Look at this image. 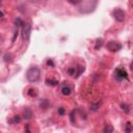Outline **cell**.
Returning <instances> with one entry per match:
<instances>
[{"label": "cell", "instance_id": "44dd1931", "mask_svg": "<svg viewBox=\"0 0 133 133\" xmlns=\"http://www.w3.org/2000/svg\"><path fill=\"white\" fill-rule=\"evenodd\" d=\"M0 54H1V50H0Z\"/></svg>", "mask_w": 133, "mask_h": 133}, {"label": "cell", "instance_id": "8992f818", "mask_svg": "<svg viewBox=\"0 0 133 133\" xmlns=\"http://www.w3.org/2000/svg\"><path fill=\"white\" fill-rule=\"evenodd\" d=\"M71 91H72L71 88L69 86H66V85H64V86L61 87V94L63 96H70L71 95Z\"/></svg>", "mask_w": 133, "mask_h": 133}, {"label": "cell", "instance_id": "9a60e30c", "mask_svg": "<svg viewBox=\"0 0 133 133\" xmlns=\"http://www.w3.org/2000/svg\"><path fill=\"white\" fill-rule=\"evenodd\" d=\"M125 131H126L127 133H130V132H131V123H130V122L127 123L126 128H125Z\"/></svg>", "mask_w": 133, "mask_h": 133}, {"label": "cell", "instance_id": "277c9868", "mask_svg": "<svg viewBox=\"0 0 133 133\" xmlns=\"http://www.w3.org/2000/svg\"><path fill=\"white\" fill-rule=\"evenodd\" d=\"M106 48H107V50H109L110 52H116V51H119L122 49V44L118 43V42L110 41V42L107 43V45H106Z\"/></svg>", "mask_w": 133, "mask_h": 133}, {"label": "cell", "instance_id": "6da1fadb", "mask_svg": "<svg viewBox=\"0 0 133 133\" xmlns=\"http://www.w3.org/2000/svg\"><path fill=\"white\" fill-rule=\"evenodd\" d=\"M39 77H41V70L37 66H31L26 72V78L30 83L36 82L39 79Z\"/></svg>", "mask_w": 133, "mask_h": 133}, {"label": "cell", "instance_id": "d6986e66", "mask_svg": "<svg viewBox=\"0 0 133 133\" xmlns=\"http://www.w3.org/2000/svg\"><path fill=\"white\" fill-rule=\"evenodd\" d=\"M25 130H26V133H30V130H29V125H26V126H25Z\"/></svg>", "mask_w": 133, "mask_h": 133}, {"label": "cell", "instance_id": "7a4b0ae2", "mask_svg": "<svg viewBox=\"0 0 133 133\" xmlns=\"http://www.w3.org/2000/svg\"><path fill=\"white\" fill-rule=\"evenodd\" d=\"M31 34V24L30 23H25L23 24V28H22V38L24 42L29 41Z\"/></svg>", "mask_w": 133, "mask_h": 133}, {"label": "cell", "instance_id": "5bb4252c", "mask_svg": "<svg viewBox=\"0 0 133 133\" xmlns=\"http://www.w3.org/2000/svg\"><path fill=\"white\" fill-rule=\"evenodd\" d=\"M20 122H21V118H20V116H18V115L15 116V117L10 121V123H20Z\"/></svg>", "mask_w": 133, "mask_h": 133}, {"label": "cell", "instance_id": "7c38bea8", "mask_svg": "<svg viewBox=\"0 0 133 133\" xmlns=\"http://www.w3.org/2000/svg\"><path fill=\"white\" fill-rule=\"evenodd\" d=\"M68 73H69L70 75L76 76V68H75V66H74V68H70V69L68 70Z\"/></svg>", "mask_w": 133, "mask_h": 133}, {"label": "cell", "instance_id": "ac0fdd59", "mask_svg": "<svg viewBox=\"0 0 133 133\" xmlns=\"http://www.w3.org/2000/svg\"><path fill=\"white\" fill-rule=\"evenodd\" d=\"M47 64H48V65H51V66H54V63H53V61H52L51 59H48V60H47Z\"/></svg>", "mask_w": 133, "mask_h": 133}, {"label": "cell", "instance_id": "9c48e42d", "mask_svg": "<svg viewBox=\"0 0 133 133\" xmlns=\"http://www.w3.org/2000/svg\"><path fill=\"white\" fill-rule=\"evenodd\" d=\"M121 107H122V109H123L126 113H129V111H130V106H129L127 103H122V104H121Z\"/></svg>", "mask_w": 133, "mask_h": 133}, {"label": "cell", "instance_id": "5b68a950", "mask_svg": "<svg viewBox=\"0 0 133 133\" xmlns=\"http://www.w3.org/2000/svg\"><path fill=\"white\" fill-rule=\"evenodd\" d=\"M115 77H116L117 80L121 81V80H124V79H128V74H127L125 69L118 68V69L115 70Z\"/></svg>", "mask_w": 133, "mask_h": 133}, {"label": "cell", "instance_id": "3957f363", "mask_svg": "<svg viewBox=\"0 0 133 133\" xmlns=\"http://www.w3.org/2000/svg\"><path fill=\"white\" fill-rule=\"evenodd\" d=\"M112 16L117 22H123L126 19V12L122 8H115L112 11Z\"/></svg>", "mask_w": 133, "mask_h": 133}, {"label": "cell", "instance_id": "4fadbf2b", "mask_svg": "<svg viewBox=\"0 0 133 133\" xmlns=\"http://www.w3.org/2000/svg\"><path fill=\"white\" fill-rule=\"evenodd\" d=\"M28 95L31 96V97L36 96V91H35V89H34V88H29V90H28Z\"/></svg>", "mask_w": 133, "mask_h": 133}, {"label": "cell", "instance_id": "ffe728a7", "mask_svg": "<svg viewBox=\"0 0 133 133\" xmlns=\"http://www.w3.org/2000/svg\"><path fill=\"white\" fill-rule=\"evenodd\" d=\"M3 17V12L1 11V10H0V18H2Z\"/></svg>", "mask_w": 133, "mask_h": 133}, {"label": "cell", "instance_id": "2e32d148", "mask_svg": "<svg viewBox=\"0 0 133 133\" xmlns=\"http://www.w3.org/2000/svg\"><path fill=\"white\" fill-rule=\"evenodd\" d=\"M24 23H23V21L20 19V18H18V19H16V25L17 26H22Z\"/></svg>", "mask_w": 133, "mask_h": 133}, {"label": "cell", "instance_id": "52a82bcc", "mask_svg": "<svg viewBox=\"0 0 133 133\" xmlns=\"http://www.w3.org/2000/svg\"><path fill=\"white\" fill-rule=\"evenodd\" d=\"M24 117L26 119H30L32 117V111L29 108H25V110H24Z\"/></svg>", "mask_w": 133, "mask_h": 133}, {"label": "cell", "instance_id": "30bf717a", "mask_svg": "<svg viewBox=\"0 0 133 133\" xmlns=\"http://www.w3.org/2000/svg\"><path fill=\"white\" fill-rule=\"evenodd\" d=\"M103 46V38H98L96 41V46H95V49L98 50L99 48H101Z\"/></svg>", "mask_w": 133, "mask_h": 133}, {"label": "cell", "instance_id": "ba28073f", "mask_svg": "<svg viewBox=\"0 0 133 133\" xmlns=\"http://www.w3.org/2000/svg\"><path fill=\"white\" fill-rule=\"evenodd\" d=\"M103 133H113V127L111 125H106L103 130Z\"/></svg>", "mask_w": 133, "mask_h": 133}, {"label": "cell", "instance_id": "e0dca14e", "mask_svg": "<svg viewBox=\"0 0 133 133\" xmlns=\"http://www.w3.org/2000/svg\"><path fill=\"white\" fill-rule=\"evenodd\" d=\"M58 113H59L60 115H62V114L64 113V108H62V107H60V108H58Z\"/></svg>", "mask_w": 133, "mask_h": 133}, {"label": "cell", "instance_id": "8fae6325", "mask_svg": "<svg viewBox=\"0 0 133 133\" xmlns=\"http://www.w3.org/2000/svg\"><path fill=\"white\" fill-rule=\"evenodd\" d=\"M46 83L48 84V85H57L58 84V81H56V80H49V79H47L46 80Z\"/></svg>", "mask_w": 133, "mask_h": 133}]
</instances>
